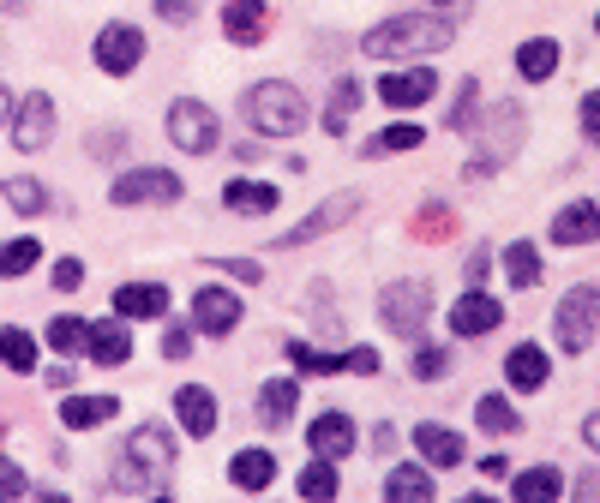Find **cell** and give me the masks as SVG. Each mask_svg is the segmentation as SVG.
Returning <instances> with one entry per match:
<instances>
[{"mask_svg":"<svg viewBox=\"0 0 600 503\" xmlns=\"http://www.w3.org/2000/svg\"><path fill=\"white\" fill-rule=\"evenodd\" d=\"M169 473H174V437L162 425H138L126 437L121 461H114V492L126 498H169Z\"/></svg>","mask_w":600,"mask_h":503,"instance_id":"cell-1","label":"cell"},{"mask_svg":"<svg viewBox=\"0 0 600 503\" xmlns=\"http://www.w3.org/2000/svg\"><path fill=\"white\" fill-rule=\"evenodd\" d=\"M456 43V24L439 12H415V19H385L361 36V48L373 60H408V55H439Z\"/></svg>","mask_w":600,"mask_h":503,"instance_id":"cell-2","label":"cell"},{"mask_svg":"<svg viewBox=\"0 0 600 503\" xmlns=\"http://www.w3.org/2000/svg\"><path fill=\"white\" fill-rule=\"evenodd\" d=\"M240 114H247L252 133H264V138H295V133H306V121H313L306 96H301L295 84H283V79L252 84L247 102H240Z\"/></svg>","mask_w":600,"mask_h":503,"instance_id":"cell-3","label":"cell"},{"mask_svg":"<svg viewBox=\"0 0 600 503\" xmlns=\"http://www.w3.org/2000/svg\"><path fill=\"white\" fill-rule=\"evenodd\" d=\"M553 330H558V342H565V354H589V342L600 330V288L595 282H582V288H570L565 300H558Z\"/></svg>","mask_w":600,"mask_h":503,"instance_id":"cell-4","label":"cell"},{"mask_svg":"<svg viewBox=\"0 0 600 503\" xmlns=\"http://www.w3.org/2000/svg\"><path fill=\"white\" fill-rule=\"evenodd\" d=\"M216 138H223V121H216L199 96H181L169 108V145L181 150V157H204V150H216Z\"/></svg>","mask_w":600,"mask_h":503,"instance_id":"cell-5","label":"cell"},{"mask_svg":"<svg viewBox=\"0 0 600 503\" xmlns=\"http://www.w3.org/2000/svg\"><path fill=\"white\" fill-rule=\"evenodd\" d=\"M427 312H432L427 282H390V288L378 294V318H385V330H397V335H420L427 330Z\"/></svg>","mask_w":600,"mask_h":503,"instance_id":"cell-6","label":"cell"},{"mask_svg":"<svg viewBox=\"0 0 600 503\" xmlns=\"http://www.w3.org/2000/svg\"><path fill=\"white\" fill-rule=\"evenodd\" d=\"M138 60H145V31H138V24H126V19L102 24V31H97V67L109 72V79H126Z\"/></svg>","mask_w":600,"mask_h":503,"instance_id":"cell-7","label":"cell"},{"mask_svg":"<svg viewBox=\"0 0 600 503\" xmlns=\"http://www.w3.org/2000/svg\"><path fill=\"white\" fill-rule=\"evenodd\" d=\"M48 138H55V96H48V90H31V96L12 108V145H19L24 157H36V150H48Z\"/></svg>","mask_w":600,"mask_h":503,"instance_id":"cell-8","label":"cell"},{"mask_svg":"<svg viewBox=\"0 0 600 503\" xmlns=\"http://www.w3.org/2000/svg\"><path fill=\"white\" fill-rule=\"evenodd\" d=\"M181 174H169V168H133V174H121L109 186L114 204H174L181 198Z\"/></svg>","mask_w":600,"mask_h":503,"instance_id":"cell-9","label":"cell"},{"mask_svg":"<svg viewBox=\"0 0 600 503\" xmlns=\"http://www.w3.org/2000/svg\"><path fill=\"white\" fill-rule=\"evenodd\" d=\"M354 210H361V192H337V198H325L313 216H306V222L288 228V235L276 240V247H306V240H318V235H330V228H342Z\"/></svg>","mask_w":600,"mask_h":503,"instance_id":"cell-10","label":"cell"},{"mask_svg":"<svg viewBox=\"0 0 600 503\" xmlns=\"http://www.w3.org/2000/svg\"><path fill=\"white\" fill-rule=\"evenodd\" d=\"M432 90H439V72L408 67V72H385V79H378V102H385V108H420V102H432Z\"/></svg>","mask_w":600,"mask_h":503,"instance_id":"cell-11","label":"cell"},{"mask_svg":"<svg viewBox=\"0 0 600 503\" xmlns=\"http://www.w3.org/2000/svg\"><path fill=\"white\" fill-rule=\"evenodd\" d=\"M240 324V294L228 288H199L193 294V330L199 335H228Z\"/></svg>","mask_w":600,"mask_h":503,"instance_id":"cell-12","label":"cell"},{"mask_svg":"<svg viewBox=\"0 0 600 503\" xmlns=\"http://www.w3.org/2000/svg\"><path fill=\"white\" fill-rule=\"evenodd\" d=\"M264 31H271V7H264V0H228L223 7V36L228 43L252 48V43H264Z\"/></svg>","mask_w":600,"mask_h":503,"instance_id":"cell-13","label":"cell"},{"mask_svg":"<svg viewBox=\"0 0 600 503\" xmlns=\"http://www.w3.org/2000/svg\"><path fill=\"white\" fill-rule=\"evenodd\" d=\"M505 324V306L493 300V294H480V288H468L463 300L451 306V330L456 335H487V330H499Z\"/></svg>","mask_w":600,"mask_h":503,"instance_id":"cell-14","label":"cell"},{"mask_svg":"<svg viewBox=\"0 0 600 503\" xmlns=\"http://www.w3.org/2000/svg\"><path fill=\"white\" fill-rule=\"evenodd\" d=\"M169 312V288L162 282H126V288H114V318H162Z\"/></svg>","mask_w":600,"mask_h":503,"instance_id":"cell-15","label":"cell"},{"mask_svg":"<svg viewBox=\"0 0 600 503\" xmlns=\"http://www.w3.org/2000/svg\"><path fill=\"white\" fill-rule=\"evenodd\" d=\"M84 354H91L97 366H126V354H133L126 318H114V324H84Z\"/></svg>","mask_w":600,"mask_h":503,"instance_id":"cell-16","label":"cell"},{"mask_svg":"<svg viewBox=\"0 0 600 503\" xmlns=\"http://www.w3.org/2000/svg\"><path fill=\"white\" fill-rule=\"evenodd\" d=\"M553 240L558 247H589V240H600V204H565V210L553 216Z\"/></svg>","mask_w":600,"mask_h":503,"instance_id":"cell-17","label":"cell"},{"mask_svg":"<svg viewBox=\"0 0 600 503\" xmlns=\"http://www.w3.org/2000/svg\"><path fill=\"white\" fill-rule=\"evenodd\" d=\"M546 371H553V359H546V347H534V342H522L517 354H505V378H510V390H541L546 384Z\"/></svg>","mask_w":600,"mask_h":503,"instance_id":"cell-18","label":"cell"},{"mask_svg":"<svg viewBox=\"0 0 600 503\" xmlns=\"http://www.w3.org/2000/svg\"><path fill=\"white\" fill-rule=\"evenodd\" d=\"M174 414H181L186 437H211L216 432V396L204 390V384H186V390L174 396Z\"/></svg>","mask_w":600,"mask_h":503,"instance_id":"cell-19","label":"cell"},{"mask_svg":"<svg viewBox=\"0 0 600 503\" xmlns=\"http://www.w3.org/2000/svg\"><path fill=\"white\" fill-rule=\"evenodd\" d=\"M354 437H361V432H354V420H349V414H318V420H313V432H306V444H313L318 456L337 461V456H349V449H354Z\"/></svg>","mask_w":600,"mask_h":503,"instance_id":"cell-20","label":"cell"},{"mask_svg":"<svg viewBox=\"0 0 600 503\" xmlns=\"http://www.w3.org/2000/svg\"><path fill=\"white\" fill-rule=\"evenodd\" d=\"M415 449L427 456V468H456L468 444L451 432V425H415Z\"/></svg>","mask_w":600,"mask_h":503,"instance_id":"cell-21","label":"cell"},{"mask_svg":"<svg viewBox=\"0 0 600 503\" xmlns=\"http://www.w3.org/2000/svg\"><path fill=\"white\" fill-rule=\"evenodd\" d=\"M228 480H235L240 492H264V485H276V449H240V456L228 461Z\"/></svg>","mask_w":600,"mask_h":503,"instance_id":"cell-22","label":"cell"},{"mask_svg":"<svg viewBox=\"0 0 600 503\" xmlns=\"http://www.w3.org/2000/svg\"><path fill=\"white\" fill-rule=\"evenodd\" d=\"M114 414H121V402H114V396H67V402H60V425H72V432L109 425Z\"/></svg>","mask_w":600,"mask_h":503,"instance_id":"cell-23","label":"cell"},{"mask_svg":"<svg viewBox=\"0 0 600 503\" xmlns=\"http://www.w3.org/2000/svg\"><path fill=\"white\" fill-rule=\"evenodd\" d=\"M517 72H522L529 84H546V79H553V72H558V43H553V36H529V43L517 48Z\"/></svg>","mask_w":600,"mask_h":503,"instance_id":"cell-24","label":"cell"},{"mask_svg":"<svg viewBox=\"0 0 600 503\" xmlns=\"http://www.w3.org/2000/svg\"><path fill=\"white\" fill-rule=\"evenodd\" d=\"M385 498L390 503H427L432 498V473L420 461H403V468L385 473Z\"/></svg>","mask_w":600,"mask_h":503,"instance_id":"cell-25","label":"cell"},{"mask_svg":"<svg viewBox=\"0 0 600 503\" xmlns=\"http://www.w3.org/2000/svg\"><path fill=\"white\" fill-rule=\"evenodd\" d=\"M223 204L240 216H264V210H276V186H264V180H228Z\"/></svg>","mask_w":600,"mask_h":503,"instance_id":"cell-26","label":"cell"},{"mask_svg":"<svg viewBox=\"0 0 600 503\" xmlns=\"http://www.w3.org/2000/svg\"><path fill=\"white\" fill-rule=\"evenodd\" d=\"M510 498L553 503V498H565V473H558V468H529V473H517V480H510Z\"/></svg>","mask_w":600,"mask_h":503,"instance_id":"cell-27","label":"cell"},{"mask_svg":"<svg viewBox=\"0 0 600 503\" xmlns=\"http://www.w3.org/2000/svg\"><path fill=\"white\" fill-rule=\"evenodd\" d=\"M295 402H301L295 378H271V384L259 390V420H264V425H288V420H295Z\"/></svg>","mask_w":600,"mask_h":503,"instance_id":"cell-28","label":"cell"},{"mask_svg":"<svg viewBox=\"0 0 600 503\" xmlns=\"http://www.w3.org/2000/svg\"><path fill=\"white\" fill-rule=\"evenodd\" d=\"M0 198H7L19 216H43L48 210V186H43V180H24V174L0 180Z\"/></svg>","mask_w":600,"mask_h":503,"instance_id":"cell-29","label":"cell"},{"mask_svg":"<svg viewBox=\"0 0 600 503\" xmlns=\"http://www.w3.org/2000/svg\"><path fill=\"white\" fill-rule=\"evenodd\" d=\"M475 420H480V432H493V437L522 432V414L505 402V396H480V402H475Z\"/></svg>","mask_w":600,"mask_h":503,"instance_id":"cell-30","label":"cell"},{"mask_svg":"<svg viewBox=\"0 0 600 503\" xmlns=\"http://www.w3.org/2000/svg\"><path fill=\"white\" fill-rule=\"evenodd\" d=\"M0 359H7L12 371H36V335L19 330V324H7V330H0Z\"/></svg>","mask_w":600,"mask_h":503,"instance_id":"cell-31","label":"cell"},{"mask_svg":"<svg viewBox=\"0 0 600 503\" xmlns=\"http://www.w3.org/2000/svg\"><path fill=\"white\" fill-rule=\"evenodd\" d=\"M505 276H510V288H534V282H541V252H534L529 240H517V247L505 252Z\"/></svg>","mask_w":600,"mask_h":503,"instance_id":"cell-32","label":"cell"},{"mask_svg":"<svg viewBox=\"0 0 600 503\" xmlns=\"http://www.w3.org/2000/svg\"><path fill=\"white\" fill-rule=\"evenodd\" d=\"M354 102H361V84H354V79H337V90H330V102H325V133H349Z\"/></svg>","mask_w":600,"mask_h":503,"instance_id":"cell-33","label":"cell"},{"mask_svg":"<svg viewBox=\"0 0 600 503\" xmlns=\"http://www.w3.org/2000/svg\"><path fill=\"white\" fill-rule=\"evenodd\" d=\"M288 359H295V371H313V378H330V371H342V354H330V347H313V342H288Z\"/></svg>","mask_w":600,"mask_h":503,"instance_id":"cell-34","label":"cell"},{"mask_svg":"<svg viewBox=\"0 0 600 503\" xmlns=\"http://www.w3.org/2000/svg\"><path fill=\"white\" fill-rule=\"evenodd\" d=\"M301 498H313V503L337 498V468H330V456H318L313 468L301 473Z\"/></svg>","mask_w":600,"mask_h":503,"instance_id":"cell-35","label":"cell"},{"mask_svg":"<svg viewBox=\"0 0 600 503\" xmlns=\"http://www.w3.org/2000/svg\"><path fill=\"white\" fill-rule=\"evenodd\" d=\"M36 258H43V247L36 240H12V247H0V276H24V270H36Z\"/></svg>","mask_w":600,"mask_h":503,"instance_id":"cell-36","label":"cell"},{"mask_svg":"<svg viewBox=\"0 0 600 503\" xmlns=\"http://www.w3.org/2000/svg\"><path fill=\"white\" fill-rule=\"evenodd\" d=\"M43 342L55 347V354H72V347H84V318H55V324L43 330Z\"/></svg>","mask_w":600,"mask_h":503,"instance_id":"cell-37","label":"cell"},{"mask_svg":"<svg viewBox=\"0 0 600 503\" xmlns=\"http://www.w3.org/2000/svg\"><path fill=\"white\" fill-rule=\"evenodd\" d=\"M31 498V480H24V468L12 456H0V503H19Z\"/></svg>","mask_w":600,"mask_h":503,"instance_id":"cell-38","label":"cell"},{"mask_svg":"<svg viewBox=\"0 0 600 503\" xmlns=\"http://www.w3.org/2000/svg\"><path fill=\"white\" fill-rule=\"evenodd\" d=\"M415 145H420V126H408V121L403 126H385V133L373 138V150H415Z\"/></svg>","mask_w":600,"mask_h":503,"instance_id":"cell-39","label":"cell"},{"mask_svg":"<svg viewBox=\"0 0 600 503\" xmlns=\"http://www.w3.org/2000/svg\"><path fill=\"white\" fill-rule=\"evenodd\" d=\"M444 366H451V359H444V347H420V354L408 359V371H415V378H444Z\"/></svg>","mask_w":600,"mask_h":503,"instance_id":"cell-40","label":"cell"},{"mask_svg":"<svg viewBox=\"0 0 600 503\" xmlns=\"http://www.w3.org/2000/svg\"><path fill=\"white\" fill-rule=\"evenodd\" d=\"M162 354H169V359L193 354V324H169V335H162Z\"/></svg>","mask_w":600,"mask_h":503,"instance_id":"cell-41","label":"cell"},{"mask_svg":"<svg viewBox=\"0 0 600 503\" xmlns=\"http://www.w3.org/2000/svg\"><path fill=\"white\" fill-rule=\"evenodd\" d=\"M342 371H361V378H378V354H373V347H349V354H342Z\"/></svg>","mask_w":600,"mask_h":503,"instance_id":"cell-42","label":"cell"},{"mask_svg":"<svg viewBox=\"0 0 600 503\" xmlns=\"http://www.w3.org/2000/svg\"><path fill=\"white\" fill-rule=\"evenodd\" d=\"M48 282H55L60 294H72V288L84 282V264H79V258H60V264H55V276H48Z\"/></svg>","mask_w":600,"mask_h":503,"instance_id":"cell-43","label":"cell"},{"mask_svg":"<svg viewBox=\"0 0 600 503\" xmlns=\"http://www.w3.org/2000/svg\"><path fill=\"white\" fill-rule=\"evenodd\" d=\"M475 96H480L475 84H463V90H456V114H451V126H456V133H468V121H475Z\"/></svg>","mask_w":600,"mask_h":503,"instance_id":"cell-44","label":"cell"},{"mask_svg":"<svg viewBox=\"0 0 600 503\" xmlns=\"http://www.w3.org/2000/svg\"><path fill=\"white\" fill-rule=\"evenodd\" d=\"M582 133H589V145H600V90L582 96Z\"/></svg>","mask_w":600,"mask_h":503,"instance_id":"cell-45","label":"cell"},{"mask_svg":"<svg viewBox=\"0 0 600 503\" xmlns=\"http://www.w3.org/2000/svg\"><path fill=\"white\" fill-rule=\"evenodd\" d=\"M199 12V0H157V19H169V24H186Z\"/></svg>","mask_w":600,"mask_h":503,"instance_id":"cell-46","label":"cell"},{"mask_svg":"<svg viewBox=\"0 0 600 503\" xmlns=\"http://www.w3.org/2000/svg\"><path fill=\"white\" fill-rule=\"evenodd\" d=\"M211 264H223V270H235V276H240V282H259V276H264V270H259V264H252V258H211Z\"/></svg>","mask_w":600,"mask_h":503,"instance_id":"cell-47","label":"cell"},{"mask_svg":"<svg viewBox=\"0 0 600 503\" xmlns=\"http://www.w3.org/2000/svg\"><path fill=\"white\" fill-rule=\"evenodd\" d=\"M415 235H432V240H439V235H451V216H444L439 204H432V216H427V222H415Z\"/></svg>","mask_w":600,"mask_h":503,"instance_id":"cell-48","label":"cell"},{"mask_svg":"<svg viewBox=\"0 0 600 503\" xmlns=\"http://www.w3.org/2000/svg\"><path fill=\"white\" fill-rule=\"evenodd\" d=\"M582 437H589V449H600V414L582 420Z\"/></svg>","mask_w":600,"mask_h":503,"instance_id":"cell-49","label":"cell"},{"mask_svg":"<svg viewBox=\"0 0 600 503\" xmlns=\"http://www.w3.org/2000/svg\"><path fill=\"white\" fill-rule=\"evenodd\" d=\"M0 126H12V96L0 90Z\"/></svg>","mask_w":600,"mask_h":503,"instance_id":"cell-50","label":"cell"},{"mask_svg":"<svg viewBox=\"0 0 600 503\" xmlns=\"http://www.w3.org/2000/svg\"><path fill=\"white\" fill-rule=\"evenodd\" d=\"M427 7H439V12H456V7H468V0H427Z\"/></svg>","mask_w":600,"mask_h":503,"instance_id":"cell-51","label":"cell"},{"mask_svg":"<svg viewBox=\"0 0 600 503\" xmlns=\"http://www.w3.org/2000/svg\"><path fill=\"white\" fill-rule=\"evenodd\" d=\"M595 31H600V19H595Z\"/></svg>","mask_w":600,"mask_h":503,"instance_id":"cell-52","label":"cell"}]
</instances>
